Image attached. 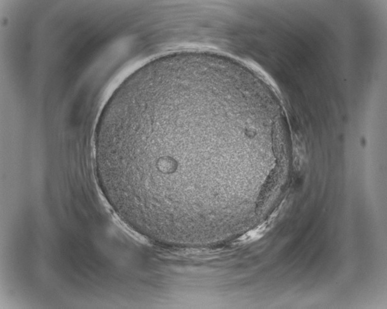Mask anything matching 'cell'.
<instances>
[{
	"mask_svg": "<svg viewBox=\"0 0 387 309\" xmlns=\"http://www.w3.org/2000/svg\"><path fill=\"white\" fill-rule=\"evenodd\" d=\"M266 224H263L254 230H250L239 238L238 242L240 244H250L260 240L266 234Z\"/></svg>",
	"mask_w": 387,
	"mask_h": 309,
	"instance_id": "obj_1",
	"label": "cell"
}]
</instances>
